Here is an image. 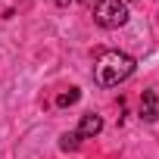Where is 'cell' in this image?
Instances as JSON below:
<instances>
[{
    "mask_svg": "<svg viewBox=\"0 0 159 159\" xmlns=\"http://www.w3.org/2000/svg\"><path fill=\"white\" fill-rule=\"evenodd\" d=\"M78 143H81V137H78V131H69V134H62L59 137V147L69 153V150H78Z\"/></svg>",
    "mask_w": 159,
    "mask_h": 159,
    "instance_id": "8992f818",
    "label": "cell"
},
{
    "mask_svg": "<svg viewBox=\"0 0 159 159\" xmlns=\"http://www.w3.org/2000/svg\"><path fill=\"white\" fill-rule=\"evenodd\" d=\"M131 72H134V56H128L122 50H103L94 62V78L103 88L122 84L125 78H131Z\"/></svg>",
    "mask_w": 159,
    "mask_h": 159,
    "instance_id": "6da1fadb",
    "label": "cell"
},
{
    "mask_svg": "<svg viewBox=\"0 0 159 159\" xmlns=\"http://www.w3.org/2000/svg\"><path fill=\"white\" fill-rule=\"evenodd\" d=\"M103 131V119L97 116V112H88V116H81V122H78V137H97Z\"/></svg>",
    "mask_w": 159,
    "mask_h": 159,
    "instance_id": "3957f363",
    "label": "cell"
},
{
    "mask_svg": "<svg viewBox=\"0 0 159 159\" xmlns=\"http://www.w3.org/2000/svg\"><path fill=\"white\" fill-rule=\"evenodd\" d=\"M94 10V22L106 31L112 28H122L128 22V7H125V0H97V3L91 7Z\"/></svg>",
    "mask_w": 159,
    "mask_h": 159,
    "instance_id": "7a4b0ae2",
    "label": "cell"
},
{
    "mask_svg": "<svg viewBox=\"0 0 159 159\" xmlns=\"http://www.w3.org/2000/svg\"><path fill=\"white\" fill-rule=\"evenodd\" d=\"M78 97H81V91H78V88H69V91H62L59 97H56V106H72V103H78Z\"/></svg>",
    "mask_w": 159,
    "mask_h": 159,
    "instance_id": "5b68a950",
    "label": "cell"
},
{
    "mask_svg": "<svg viewBox=\"0 0 159 159\" xmlns=\"http://www.w3.org/2000/svg\"><path fill=\"white\" fill-rule=\"evenodd\" d=\"M78 3H84V7H94V3H97V0H78Z\"/></svg>",
    "mask_w": 159,
    "mask_h": 159,
    "instance_id": "52a82bcc",
    "label": "cell"
},
{
    "mask_svg": "<svg viewBox=\"0 0 159 159\" xmlns=\"http://www.w3.org/2000/svg\"><path fill=\"white\" fill-rule=\"evenodd\" d=\"M159 100H156V91H143V97H140V119L143 122H156L159 119V106H156Z\"/></svg>",
    "mask_w": 159,
    "mask_h": 159,
    "instance_id": "277c9868",
    "label": "cell"
}]
</instances>
